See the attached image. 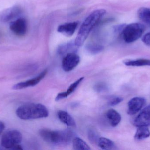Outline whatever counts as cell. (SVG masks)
<instances>
[{"label": "cell", "instance_id": "obj_15", "mask_svg": "<svg viewBox=\"0 0 150 150\" xmlns=\"http://www.w3.org/2000/svg\"><path fill=\"white\" fill-rule=\"evenodd\" d=\"M150 136V131L147 127H138L134 135V139L137 141L144 140Z\"/></svg>", "mask_w": 150, "mask_h": 150}, {"label": "cell", "instance_id": "obj_9", "mask_svg": "<svg viewBox=\"0 0 150 150\" xmlns=\"http://www.w3.org/2000/svg\"><path fill=\"white\" fill-rule=\"evenodd\" d=\"M135 127H149L150 126V105L145 107L133 121Z\"/></svg>", "mask_w": 150, "mask_h": 150}, {"label": "cell", "instance_id": "obj_25", "mask_svg": "<svg viewBox=\"0 0 150 150\" xmlns=\"http://www.w3.org/2000/svg\"><path fill=\"white\" fill-rule=\"evenodd\" d=\"M94 89L96 91L100 92L105 90L107 89V86L104 83H98L94 86Z\"/></svg>", "mask_w": 150, "mask_h": 150}, {"label": "cell", "instance_id": "obj_21", "mask_svg": "<svg viewBox=\"0 0 150 150\" xmlns=\"http://www.w3.org/2000/svg\"><path fill=\"white\" fill-rule=\"evenodd\" d=\"M87 136L88 140L91 143L93 144H98L100 137L96 130L93 129H89L87 132Z\"/></svg>", "mask_w": 150, "mask_h": 150}, {"label": "cell", "instance_id": "obj_26", "mask_svg": "<svg viewBox=\"0 0 150 150\" xmlns=\"http://www.w3.org/2000/svg\"><path fill=\"white\" fill-rule=\"evenodd\" d=\"M142 41L146 45L150 46V31L143 36Z\"/></svg>", "mask_w": 150, "mask_h": 150}, {"label": "cell", "instance_id": "obj_4", "mask_svg": "<svg viewBox=\"0 0 150 150\" xmlns=\"http://www.w3.org/2000/svg\"><path fill=\"white\" fill-rule=\"evenodd\" d=\"M145 29L144 26L139 23L125 25L122 31V38L126 43L134 42L142 36Z\"/></svg>", "mask_w": 150, "mask_h": 150}, {"label": "cell", "instance_id": "obj_24", "mask_svg": "<svg viewBox=\"0 0 150 150\" xmlns=\"http://www.w3.org/2000/svg\"><path fill=\"white\" fill-rule=\"evenodd\" d=\"M123 98L121 97H115L108 101V105L110 106H115L120 104Z\"/></svg>", "mask_w": 150, "mask_h": 150}, {"label": "cell", "instance_id": "obj_28", "mask_svg": "<svg viewBox=\"0 0 150 150\" xmlns=\"http://www.w3.org/2000/svg\"><path fill=\"white\" fill-rule=\"evenodd\" d=\"M4 128H5V125L4 123L0 121V135L2 133Z\"/></svg>", "mask_w": 150, "mask_h": 150}, {"label": "cell", "instance_id": "obj_17", "mask_svg": "<svg viewBox=\"0 0 150 150\" xmlns=\"http://www.w3.org/2000/svg\"><path fill=\"white\" fill-rule=\"evenodd\" d=\"M125 65L131 67H141V66H150V60L140 59L135 60H128L124 62Z\"/></svg>", "mask_w": 150, "mask_h": 150}, {"label": "cell", "instance_id": "obj_12", "mask_svg": "<svg viewBox=\"0 0 150 150\" xmlns=\"http://www.w3.org/2000/svg\"><path fill=\"white\" fill-rule=\"evenodd\" d=\"M78 26V22L66 23L59 26L57 31L59 32L62 33L65 36L70 37L72 36L74 33Z\"/></svg>", "mask_w": 150, "mask_h": 150}, {"label": "cell", "instance_id": "obj_19", "mask_svg": "<svg viewBox=\"0 0 150 150\" xmlns=\"http://www.w3.org/2000/svg\"><path fill=\"white\" fill-rule=\"evenodd\" d=\"M73 148L76 150H90L89 145L81 138L75 137L73 140Z\"/></svg>", "mask_w": 150, "mask_h": 150}, {"label": "cell", "instance_id": "obj_2", "mask_svg": "<svg viewBox=\"0 0 150 150\" xmlns=\"http://www.w3.org/2000/svg\"><path fill=\"white\" fill-rule=\"evenodd\" d=\"M16 114L21 119L28 120L47 118L49 115V112L42 104L30 103L18 107Z\"/></svg>", "mask_w": 150, "mask_h": 150}, {"label": "cell", "instance_id": "obj_5", "mask_svg": "<svg viewBox=\"0 0 150 150\" xmlns=\"http://www.w3.org/2000/svg\"><path fill=\"white\" fill-rule=\"evenodd\" d=\"M23 139L22 134L16 129L8 130L5 132L1 139V145L6 149H13L19 145Z\"/></svg>", "mask_w": 150, "mask_h": 150}, {"label": "cell", "instance_id": "obj_14", "mask_svg": "<svg viewBox=\"0 0 150 150\" xmlns=\"http://www.w3.org/2000/svg\"><path fill=\"white\" fill-rule=\"evenodd\" d=\"M58 116L61 122L68 127H75L76 126L74 118L67 112L59 111L58 112Z\"/></svg>", "mask_w": 150, "mask_h": 150}, {"label": "cell", "instance_id": "obj_20", "mask_svg": "<svg viewBox=\"0 0 150 150\" xmlns=\"http://www.w3.org/2000/svg\"><path fill=\"white\" fill-rule=\"evenodd\" d=\"M75 46H76L75 45V43H69L68 44H64L60 47L58 49V53L59 54L63 55L66 53H67L68 52L70 53H75ZM77 47V46H76Z\"/></svg>", "mask_w": 150, "mask_h": 150}, {"label": "cell", "instance_id": "obj_22", "mask_svg": "<svg viewBox=\"0 0 150 150\" xmlns=\"http://www.w3.org/2000/svg\"><path fill=\"white\" fill-rule=\"evenodd\" d=\"M86 49L90 53L96 54L101 52L104 49L102 46L95 44H89L86 45Z\"/></svg>", "mask_w": 150, "mask_h": 150}, {"label": "cell", "instance_id": "obj_1", "mask_svg": "<svg viewBox=\"0 0 150 150\" xmlns=\"http://www.w3.org/2000/svg\"><path fill=\"white\" fill-rule=\"evenodd\" d=\"M105 13L106 11L103 9L96 10L91 12L85 19L74 41L75 45L77 47H80L83 45L93 28Z\"/></svg>", "mask_w": 150, "mask_h": 150}, {"label": "cell", "instance_id": "obj_16", "mask_svg": "<svg viewBox=\"0 0 150 150\" xmlns=\"http://www.w3.org/2000/svg\"><path fill=\"white\" fill-rule=\"evenodd\" d=\"M137 15L142 21L150 25V8H140L137 11Z\"/></svg>", "mask_w": 150, "mask_h": 150}, {"label": "cell", "instance_id": "obj_3", "mask_svg": "<svg viewBox=\"0 0 150 150\" xmlns=\"http://www.w3.org/2000/svg\"><path fill=\"white\" fill-rule=\"evenodd\" d=\"M40 135L42 139L48 143L53 144H68L75 137V134L70 129L52 130L42 129L40 130Z\"/></svg>", "mask_w": 150, "mask_h": 150}, {"label": "cell", "instance_id": "obj_11", "mask_svg": "<svg viewBox=\"0 0 150 150\" xmlns=\"http://www.w3.org/2000/svg\"><path fill=\"white\" fill-rule=\"evenodd\" d=\"M47 70H45L38 76L25 82H21L15 85L12 88L15 90H21L27 87L33 86L38 84L44 78L47 74Z\"/></svg>", "mask_w": 150, "mask_h": 150}, {"label": "cell", "instance_id": "obj_10", "mask_svg": "<svg viewBox=\"0 0 150 150\" xmlns=\"http://www.w3.org/2000/svg\"><path fill=\"white\" fill-rule=\"evenodd\" d=\"M146 103L144 98L135 97L131 99L128 103L127 113L129 115L136 114L143 107Z\"/></svg>", "mask_w": 150, "mask_h": 150}, {"label": "cell", "instance_id": "obj_7", "mask_svg": "<svg viewBox=\"0 0 150 150\" xmlns=\"http://www.w3.org/2000/svg\"><path fill=\"white\" fill-rule=\"evenodd\" d=\"M22 9L18 6H14L4 10L0 12V21L9 22L18 17L22 13Z\"/></svg>", "mask_w": 150, "mask_h": 150}, {"label": "cell", "instance_id": "obj_13", "mask_svg": "<svg viewBox=\"0 0 150 150\" xmlns=\"http://www.w3.org/2000/svg\"><path fill=\"white\" fill-rule=\"evenodd\" d=\"M106 117L111 126L116 127L121 121V116L116 110L110 109L106 113Z\"/></svg>", "mask_w": 150, "mask_h": 150}, {"label": "cell", "instance_id": "obj_6", "mask_svg": "<svg viewBox=\"0 0 150 150\" xmlns=\"http://www.w3.org/2000/svg\"><path fill=\"white\" fill-rule=\"evenodd\" d=\"M80 62V57L75 53H69L67 54L62 61L63 70L69 72L75 68Z\"/></svg>", "mask_w": 150, "mask_h": 150}, {"label": "cell", "instance_id": "obj_18", "mask_svg": "<svg viewBox=\"0 0 150 150\" xmlns=\"http://www.w3.org/2000/svg\"><path fill=\"white\" fill-rule=\"evenodd\" d=\"M98 144L100 149L104 150L113 149L115 147L112 141L105 137H100Z\"/></svg>", "mask_w": 150, "mask_h": 150}, {"label": "cell", "instance_id": "obj_23", "mask_svg": "<svg viewBox=\"0 0 150 150\" xmlns=\"http://www.w3.org/2000/svg\"><path fill=\"white\" fill-rule=\"evenodd\" d=\"M83 79L84 77H80V78L77 80L76 82L73 83V84H72L69 86L67 91V93L68 96L75 91V90L77 88L78 86L79 85V84L82 82V81L83 80Z\"/></svg>", "mask_w": 150, "mask_h": 150}, {"label": "cell", "instance_id": "obj_27", "mask_svg": "<svg viewBox=\"0 0 150 150\" xmlns=\"http://www.w3.org/2000/svg\"><path fill=\"white\" fill-rule=\"evenodd\" d=\"M68 96L67 92H60L57 95V97L55 98V100L58 101L63 99L66 98Z\"/></svg>", "mask_w": 150, "mask_h": 150}, {"label": "cell", "instance_id": "obj_8", "mask_svg": "<svg viewBox=\"0 0 150 150\" xmlns=\"http://www.w3.org/2000/svg\"><path fill=\"white\" fill-rule=\"evenodd\" d=\"M10 29L16 35L18 36H24L27 32V22L23 18H18L11 23Z\"/></svg>", "mask_w": 150, "mask_h": 150}]
</instances>
